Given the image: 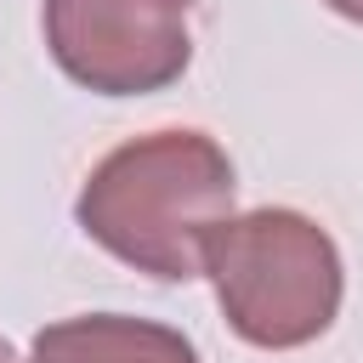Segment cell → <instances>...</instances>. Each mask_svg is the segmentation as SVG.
I'll return each mask as SVG.
<instances>
[{
  "label": "cell",
  "mask_w": 363,
  "mask_h": 363,
  "mask_svg": "<svg viewBox=\"0 0 363 363\" xmlns=\"http://www.w3.org/2000/svg\"><path fill=\"white\" fill-rule=\"evenodd\" d=\"M74 216L113 261L187 284L204 272V238L233 216V159L204 130L136 136L85 176Z\"/></svg>",
  "instance_id": "obj_1"
},
{
  "label": "cell",
  "mask_w": 363,
  "mask_h": 363,
  "mask_svg": "<svg viewBox=\"0 0 363 363\" xmlns=\"http://www.w3.org/2000/svg\"><path fill=\"white\" fill-rule=\"evenodd\" d=\"M204 272L216 278L227 323L267 352L318 340L340 312L335 238L301 210L227 216L204 238Z\"/></svg>",
  "instance_id": "obj_2"
},
{
  "label": "cell",
  "mask_w": 363,
  "mask_h": 363,
  "mask_svg": "<svg viewBox=\"0 0 363 363\" xmlns=\"http://www.w3.org/2000/svg\"><path fill=\"white\" fill-rule=\"evenodd\" d=\"M193 0H45L57 68L96 96H147L182 79Z\"/></svg>",
  "instance_id": "obj_3"
},
{
  "label": "cell",
  "mask_w": 363,
  "mask_h": 363,
  "mask_svg": "<svg viewBox=\"0 0 363 363\" xmlns=\"http://www.w3.org/2000/svg\"><path fill=\"white\" fill-rule=\"evenodd\" d=\"M34 363H199L193 340H182L164 323L91 312L68 318L34 335Z\"/></svg>",
  "instance_id": "obj_4"
},
{
  "label": "cell",
  "mask_w": 363,
  "mask_h": 363,
  "mask_svg": "<svg viewBox=\"0 0 363 363\" xmlns=\"http://www.w3.org/2000/svg\"><path fill=\"white\" fill-rule=\"evenodd\" d=\"M329 11H340V17H352V23H363V0H323Z\"/></svg>",
  "instance_id": "obj_5"
},
{
  "label": "cell",
  "mask_w": 363,
  "mask_h": 363,
  "mask_svg": "<svg viewBox=\"0 0 363 363\" xmlns=\"http://www.w3.org/2000/svg\"><path fill=\"white\" fill-rule=\"evenodd\" d=\"M0 363H17V352H11V346H6V340H0Z\"/></svg>",
  "instance_id": "obj_6"
}]
</instances>
